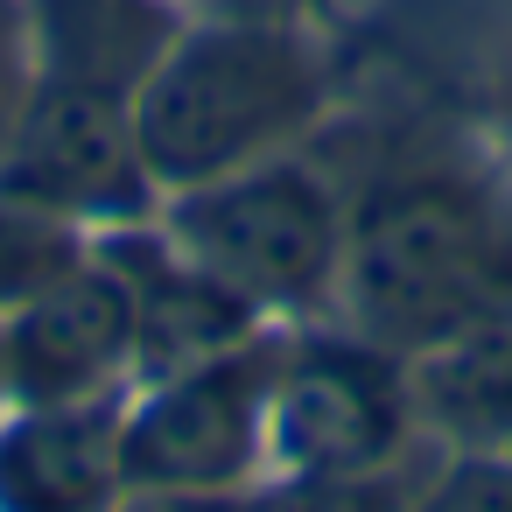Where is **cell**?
Returning <instances> with one entry per match:
<instances>
[{
    "instance_id": "7c38bea8",
    "label": "cell",
    "mask_w": 512,
    "mask_h": 512,
    "mask_svg": "<svg viewBox=\"0 0 512 512\" xmlns=\"http://www.w3.org/2000/svg\"><path fill=\"white\" fill-rule=\"evenodd\" d=\"M64 267H78L64 218L43 204H22V197H0V309H15L22 295H36Z\"/></svg>"
},
{
    "instance_id": "8992f818",
    "label": "cell",
    "mask_w": 512,
    "mask_h": 512,
    "mask_svg": "<svg viewBox=\"0 0 512 512\" xmlns=\"http://www.w3.org/2000/svg\"><path fill=\"white\" fill-rule=\"evenodd\" d=\"M148 162L134 134V99L57 85L43 78L36 99L8 127V162H0V197L43 204L57 218H120L148 204Z\"/></svg>"
},
{
    "instance_id": "7a4b0ae2",
    "label": "cell",
    "mask_w": 512,
    "mask_h": 512,
    "mask_svg": "<svg viewBox=\"0 0 512 512\" xmlns=\"http://www.w3.org/2000/svg\"><path fill=\"white\" fill-rule=\"evenodd\" d=\"M323 106V71L302 36L267 22H225L176 36L134 92L141 162L169 190L253 169L281 155Z\"/></svg>"
},
{
    "instance_id": "52a82bcc",
    "label": "cell",
    "mask_w": 512,
    "mask_h": 512,
    "mask_svg": "<svg viewBox=\"0 0 512 512\" xmlns=\"http://www.w3.org/2000/svg\"><path fill=\"white\" fill-rule=\"evenodd\" d=\"M134 365V288L120 267H64L0 316V393L15 407L106 400Z\"/></svg>"
},
{
    "instance_id": "4fadbf2b",
    "label": "cell",
    "mask_w": 512,
    "mask_h": 512,
    "mask_svg": "<svg viewBox=\"0 0 512 512\" xmlns=\"http://www.w3.org/2000/svg\"><path fill=\"white\" fill-rule=\"evenodd\" d=\"M414 512H512V456H491V449L456 456L414 498Z\"/></svg>"
},
{
    "instance_id": "8fae6325",
    "label": "cell",
    "mask_w": 512,
    "mask_h": 512,
    "mask_svg": "<svg viewBox=\"0 0 512 512\" xmlns=\"http://www.w3.org/2000/svg\"><path fill=\"white\" fill-rule=\"evenodd\" d=\"M36 43L43 78L134 99L176 43V15L162 0H36Z\"/></svg>"
},
{
    "instance_id": "ba28073f",
    "label": "cell",
    "mask_w": 512,
    "mask_h": 512,
    "mask_svg": "<svg viewBox=\"0 0 512 512\" xmlns=\"http://www.w3.org/2000/svg\"><path fill=\"white\" fill-rule=\"evenodd\" d=\"M120 498L127 456L113 400L15 407L0 428V512H113Z\"/></svg>"
},
{
    "instance_id": "3957f363",
    "label": "cell",
    "mask_w": 512,
    "mask_h": 512,
    "mask_svg": "<svg viewBox=\"0 0 512 512\" xmlns=\"http://www.w3.org/2000/svg\"><path fill=\"white\" fill-rule=\"evenodd\" d=\"M169 246L253 309H309L344 274V218L288 155L176 190Z\"/></svg>"
},
{
    "instance_id": "5b68a950",
    "label": "cell",
    "mask_w": 512,
    "mask_h": 512,
    "mask_svg": "<svg viewBox=\"0 0 512 512\" xmlns=\"http://www.w3.org/2000/svg\"><path fill=\"white\" fill-rule=\"evenodd\" d=\"M267 351H232L155 379L120 421L127 491H232L267 442Z\"/></svg>"
},
{
    "instance_id": "277c9868",
    "label": "cell",
    "mask_w": 512,
    "mask_h": 512,
    "mask_svg": "<svg viewBox=\"0 0 512 512\" xmlns=\"http://www.w3.org/2000/svg\"><path fill=\"white\" fill-rule=\"evenodd\" d=\"M407 414V372L372 337H309L267 372V449L288 477H372Z\"/></svg>"
},
{
    "instance_id": "5bb4252c",
    "label": "cell",
    "mask_w": 512,
    "mask_h": 512,
    "mask_svg": "<svg viewBox=\"0 0 512 512\" xmlns=\"http://www.w3.org/2000/svg\"><path fill=\"white\" fill-rule=\"evenodd\" d=\"M113 512H274V505H253V498H232V491H134Z\"/></svg>"
},
{
    "instance_id": "9c48e42d",
    "label": "cell",
    "mask_w": 512,
    "mask_h": 512,
    "mask_svg": "<svg viewBox=\"0 0 512 512\" xmlns=\"http://www.w3.org/2000/svg\"><path fill=\"white\" fill-rule=\"evenodd\" d=\"M113 267L134 288V358L155 379L246 351L253 302H239L225 281H211L204 267H190L169 239H155V246L148 239H127Z\"/></svg>"
},
{
    "instance_id": "6da1fadb",
    "label": "cell",
    "mask_w": 512,
    "mask_h": 512,
    "mask_svg": "<svg viewBox=\"0 0 512 512\" xmlns=\"http://www.w3.org/2000/svg\"><path fill=\"white\" fill-rule=\"evenodd\" d=\"M344 288L379 351H428L512 309V232L449 176H407L344 225Z\"/></svg>"
},
{
    "instance_id": "30bf717a",
    "label": "cell",
    "mask_w": 512,
    "mask_h": 512,
    "mask_svg": "<svg viewBox=\"0 0 512 512\" xmlns=\"http://www.w3.org/2000/svg\"><path fill=\"white\" fill-rule=\"evenodd\" d=\"M407 407L463 449H512V309L414 351Z\"/></svg>"
}]
</instances>
